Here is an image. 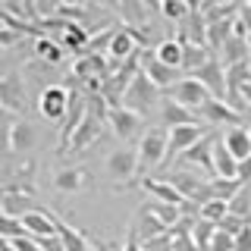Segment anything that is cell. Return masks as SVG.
Listing matches in <instances>:
<instances>
[{
    "label": "cell",
    "instance_id": "6da1fadb",
    "mask_svg": "<svg viewBox=\"0 0 251 251\" xmlns=\"http://www.w3.org/2000/svg\"><path fill=\"white\" fill-rule=\"evenodd\" d=\"M138 163L141 170H157V167H167V157H170V129L167 126H151L145 129V135L138 138Z\"/></svg>",
    "mask_w": 251,
    "mask_h": 251
},
{
    "label": "cell",
    "instance_id": "7a4b0ae2",
    "mask_svg": "<svg viewBox=\"0 0 251 251\" xmlns=\"http://www.w3.org/2000/svg\"><path fill=\"white\" fill-rule=\"evenodd\" d=\"M69 100H73V91L66 85H44L41 94H38V113L50 123H63L66 120Z\"/></svg>",
    "mask_w": 251,
    "mask_h": 251
},
{
    "label": "cell",
    "instance_id": "3957f363",
    "mask_svg": "<svg viewBox=\"0 0 251 251\" xmlns=\"http://www.w3.org/2000/svg\"><path fill=\"white\" fill-rule=\"evenodd\" d=\"M170 98L176 100V104H182V107H188V110H195V113H198V110L207 104V100H214V94H210L207 85L198 82L195 75H182V78H179V82L170 88Z\"/></svg>",
    "mask_w": 251,
    "mask_h": 251
},
{
    "label": "cell",
    "instance_id": "277c9868",
    "mask_svg": "<svg viewBox=\"0 0 251 251\" xmlns=\"http://www.w3.org/2000/svg\"><path fill=\"white\" fill-rule=\"evenodd\" d=\"M107 126L113 129V135L126 141L129 145L132 138H141L145 135V116L135 113V110H129V107H110V113H107Z\"/></svg>",
    "mask_w": 251,
    "mask_h": 251
},
{
    "label": "cell",
    "instance_id": "5b68a950",
    "mask_svg": "<svg viewBox=\"0 0 251 251\" xmlns=\"http://www.w3.org/2000/svg\"><path fill=\"white\" fill-rule=\"evenodd\" d=\"M157 85L148 78L145 73H138L135 78H132V85L126 88V94H123V104L120 107H129V110H135V113H141L145 116L148 110L154 107V100H157Z\"/></svg>",
    "mask_w": 251,
    "mask_h": 251
},
{
    "label": "cell",
    "instance_id": "8992f818",
    "mask_svg": "<svg viewBox=\"0 0 251 251\" xmlns=\"http://www.w3.org/2000/svg\"><path fill=\"white\" fill-rule=\"evenodd\" d=\"M135 173H141V163H138V151L135 148H116V151L107 154V176L116 179V182H129Z\"/></svg>",
    "mask_w": 251,
    "mask_h": 251
},
{
    "label": "cell",
    "instance_id": "52a82bcc",
    "mask_svg": "<svg viewBox=\"0 0 251 251\" xmlns=\"http://www.w3.org/2000/svg\"><path fill=\"white\" fill-rule=\"evenodd\" d=\"M204 138H207V126H204V123H192V126H176V129H170V157H167V163L173 160V157H185Z\"/></svg>",
    "mask_w": 251,
    "mask_h": 251
},
{
    "label": "cell",
    "instance_id": "ba28073f",
    "mask_svg": "<svg viewBox=\"0 0 251 251\" xmlns=\"http://www.w3.org/2000/svg\"><path fill=\"white\" fill-rule=\"evenodd\" d=\"M198 116H201L204 126H229V129H232V126H242V120H245L239 110L229 107L226 100H220V98L207 100V104L198 110Z\"/></svg>",
    "mask_w": 251,
    "mask_h": 251
},
{
    "label": "cell",
    "instance_id": "9c48e42d",
    "mask_svg": "<svg viewBox=\"0 0 251 251\" xmlns=\"http://www.w3.org/2000/svg\"><path fill=\"white\" fill-rule=\"evenodd\" d=\"M198 82L207 85V91L214 94V98L220 100H226V91H229V85H226V66H223V60L220 57H210L204 66L198 69V73H192Z\"/></svg>",
    "mask_w": 251,
    "mask_h": 251
},
{
    "label": "cell",
    "instance_id": "30bf717a",
    "mask_svg": "<svg viewBox=\"0 0 251 251\" xmlns=\"http://www.w3.org/2000/svg\"><path fill=\"white\" fill-rule=\"evenodd\" d=\"M138 50H141V31L138 28H126V31H116V38H113V44H110V60H113V66L120 69L126 60H132V57H138Z\"/></svg>",
    "mask_w": 251,
    "mask_h": 251
},
{
    "label": "cell",
    "instance_id": "8fae6325",
    "mask_svg": "<svg viewBox=\"0 0 251 251\" xmlns=\"http://www.w3.org/2000/svg\"><path fill=\"white\" fill-rule=\"evenodd\" d=\"M107 123V116H100V113H94V110L88 107V116H85V123L78 126V132L73 135V141H69V151L73 154H82V151H88V148L94 145V141L100 138V126Z\"/></svg>",
    "mask_w": 251,
    "mask_h": 251
},
{
    "label": "cell",
    "instance_id": "7c38bea8",
    "mask_svg": "<svg viewBox=\"0 0 251 251\" xmlns=\"http://www.w3.org/2000/svg\"><path fill=\"white\" fill-rule=\"evenodd\" d=\"M0 100H3L6 113H19V110H25V82H22L16 73L3 75V82H0Z\"/></svg>",
    "mask_w": 251,
    "mask_h": 251
},
{
    "label": "cell",
    "instance_id": "4fadbf2b",
    "mask_svg": "<svg viewBox=\"0 0 251 251\" xmlns=\"http://www.w3.org/2000/svg\"><path fill=\"white\" fill-rule=\"evenodd\" d=\"M35 141H38V135H35V126H31L28 120H16L10 126V132H6V148H10L13 154L31 151V148H35Z\"/></svg>",
    "mask_w": 251,
    "mask_h": 251
},
{
    "label": "cell",
    "instance_id": "5bb4252c",
    "mask_svg": "<svg viewBox=\"0 0 251 251\" xmlns=\"http://www.w3.org/2000/svg\"><path fill=\"white\" fill-rule=\"evenodd\" d=\"M220 138H223L226 151H229L239 163L251 157V129H245V126H232V129H226Z\"/></svg>",
    "mask_w": 251,
    "mask_h": 251
},
{
    "label": "cell",
    "instance_id": "9a60e30c",
    "mask_svg": "<svg viewBox=\"0 0 251 251\" xmlns=\"http://www.w3.org/2000/svg\"><path fill=\"white\" fill-rule=\"evenodd\" d=\"M141 188L151 195V201H167V204H176V207H185V204H188L182 198V192H179L170 179H145Z\"/></svg>",
    "mask_w": 251,
    "mask_h": 251
},
{
    "label": "cell",
    "instance_id": "2e32d148",
    "mask_svg": "<svg viewBox=\"0 0 251 251\" xmlns=\"http://www.w3.org/2000/svg\"><path fill=\"white\" fill-rule=\"evenodd\" d=\"M160 120L167 129H176V126H192V123H201V116L195 113V110H188L182 104H176V100H163V107H160Z\"/></svg>",
    "mask_w": 251,
    "mask_h": 251
},
{
    "label": "cell",
    "instance_id": "e0dca14e",
    "mask_svg": "<svg viewBox=\"0 0 251 251\" xmlns=\"http://www.w3.org/2000/svg\"><path fill=\"white\" fill-rule=\"evenodd\" d=\"M141 73L151 78L157 88H173V85L179 82V73H182V69H173V66H167V63H160L157 57H151V60H145Z\"/></svg>",
    "mask_w": 251,
    "mask_h": 251
},
{
    "label": "cell",
    "instance_id": "ac0fdd59",
    "mask_svg": "<svg viewBox=\"0 0 251 251\" xmlns=\"http://www.w3.org/2000/svg\"><path fill=\"white\" fill-rule=\"evenodd\" d=\"M170 182L182 192V198L185 201H198V195H201V188L207 179H201V173H188V170H173L170 173Z\"/></svg>",
    "mask_w": 251,
    "mask_h": 251
},
{
    "label": "cell",
    "instance_id": "d6986e66",
    "mask_svg": "<svg viewBox=\"0 0 251 251\" xmlns=\"http://www.w3.org/2000/svg\"><path fill=\"white\" fill-rule=\"evenodd\" d=\"M214 145H217V138H204L182 157V160L192 163V167H201L207 173V179H214Z\"/></svg>",
    "mask_w": 251,
    "mask_h": 251
},
{
    "label": "cell",
    "instance_id": "ffe728a7",
    "mask_svg": "<svg viewBox=\"0 0 251 251\" xmlns=\"http://www.w3.org/2000/svg\"><path fill=\"white\" fill-rule=\"evenodd\" d=\"M154 57L160 63H167L173 69H182V60H185V41L182 38H163L160 44H157Z\"/></svg>",
    "mask_w": 251,
    "mask_h": 251
},
{
    "label": "cell",
    "instance_id": "44dd1931",
    "mask_svg": "<svg viewBox=\"0 0 251 251\" xmlns=\"http://www.w3.org/2000/svg\"><path fill=\"white\" fill-rule=\"evenodd\" d=\"M214 176L217 179H239V160L226 151L223 138H217V145H214Z\"/></svg>",
    "mask_w": 251,
    "mask_h": 251
},
{
    "label": "cell",
    "instance_id": "7402d4cb",
    "mask_svg": "<svg viewBox=\"0 0 251 251\" xmlns=\"http://www.w3.org/2000/svg\"><path fill=\"white\" fill-rule=\"evenodd\" d=\"M53 188L63 195H75L85 188V170H75V167H63L53 173Z\"/></svg>",
    "mask_w": 251,
    "mask_h": 251
},
{
    "label": "cell",
    "instance_id": "603a6c76",
    "mask_svg": "<svg viewBox=\"0 0 251 251\" xmlns=\"http://www.w3.org/2000/svg\"><path fill=\"white\" fill-rule=\"evenodd\" d=\"M35 57L47 63V66H57V63H63V57H66V50H63V44L57 41V38H35Z\"/></svg>",
    "mask_w": 251,
    "mask_h": 251
},
{
    "label": "cell",
    "instance_id": "cb8c5ba5",
    "mask_svg": "<svg viewBox=\"0 0 251 251\" xmlns=\"http://www.w3.org/2000/svg\"><path fill=\"white\" fill-rule=\"evenodd\" d=\"M132 229H135V235H141V239H157V235H167L170 229H167V226H163L160 223V220H157L154 214H151V210H148L145 207V204H141V214H138V223L135 226H132Z\"/></svg>",
    "mask_w": 251,
    "mask_h": 251
},
{
    "label": "cell",
    "instance_id": "d4e9b609",
    "mask_svg": "<svg viewBox=\"0 0 251 251\" xmlns=\"http://www.w3.org/2000/svg\"><path fill=\"white\" fill-rule=\"evenodd\" d=\"M145 207L151 210V214L160 220V223L167 226V229H173V226H176L179 220H182V207H176V204H167V201H148Z\"/></svg>",
    "mask_w": 251,
    "mask_h": 251
},
{
    "label": "cell",
    "instance_id": "484cf974",
    "mask_svg": "<svg viewBox=\"0 0 251 251\" xmlns=\"http://www.w3.org/2000/svg\"><path fill=\"white\" fill-rule=\"evenodd\" d=\"M207 60H210L207 44H185V60H182V69H185L188 75H192V73H198V69H201Z\"/></svg>",
    "mask_w": 251,
    "mask_h": 251
},
{
    "label": "cell",
    "instance_id": "4316f807",
    "mask_svg": "<svg viewBox=\"0 0 251 251\" xmlns=\"http://www.w3.org/2000/svg\"><path fill=\"white\" fill-rule=\"evenodd\" d=\"M229 214L251 220V182H242V188L235 192V198L229 201Z\"/></svg>",
    "mask_w": 251,
    "mask_h": 251
},
{
    "label": "cell",
    "instance_id": "83f0119b",
    "mask_svg": "<svg viewBox=\"0 0 251 251\" xmlns=\"http://www.w3.org/2000/svg\"><path fill=\"white\" fill-rule=\"evenodd\" d=\"M198 217L201 220H207V223H223V220L226 217H229V201H207V204H201V207H198Z\"/></svg>",
    "mask_w": 251,
    "mask_h": 251
},
{
    "label": "cell",
    "instance_id": "f1b7e54d",
    "mask_svg": "<svg viewBox=\"0 0 251 251\" xmlns=\"http://www.w3.org/2000/svg\"><path fill=\"white\" fill-rule=\"evenodd\" d=\"M217 229H220L217 223H207V220L198 217V223H195V229H192V239L198 242V248H210V242H214Z\"/></svg>",
    "mask_w": 251,
    "mask_h": 251
},
{
    "label": "cell",
    "instance_id": "f546056e",
    "mask_svg": "<svg viewBox=\"0 0 251 251\" xmlns=\"http://www.w3.org/2000/svg\"><path fill=\"white\" fill-rule=\"evenodd\" d=\"M3 245L10 251H44L41 248V239L35 235H19V239H3Z\"/></svg>",
    "mask_w": 251,
    "mask_h": 251
},
{
    "label": "cell",
    "instance_id": "4dcf8cb0",
    "mask_svg": "<svg viewBox=\"0 0 251 251\" xmlns=\"http://www.w3.org/2000/svg\"><path fill=\"white\" fill-rule=\"evenodd\" d=\"M19 235H28L22 217H3V239H19Z\"/></svg>",
    "mask_w": 251,
    "mask_h": 251
},
{
    "label": "cell",
    "instance_id": "1f68e13d",
    "mask_svg": "<svg viewBox=\"0 0 251 251\" xmlns=\"http://www.w3.org/2000/svg\"><path fill=\"white\" fill-rule=\"evenodd\" d=\"M245 226H248V220H242V217L229 214V217L223 220V223H220V229H223V232H229V235H239L242 229H245Z\"/></svg>",
    "mask_w": 251,
    "mask_h": 251
},
{
    "label": "cell",
    "instance_id": "d6a6232c",
    "mask_svg": "<svg viewBox=\"0 0 251 251\" xmlns=\"http://www.w3.org/2000/svg\"><path fill=\"white\" fill-rule=\"evenodd\" d=\"M19 38H22L19 28H6V25H3V31H0V47H3V50H10V47L19 41Z\"/></svg>",
    "mask_w": 251,
    "mask_h": 251
},
{
    "label": "cell",
    "instance_id": "836d02e7",
    "mask_svg": "<svg viewBox=\"0 0 251 251\" xmlns=\"http://www.w3.org/2000/svg\"><path fill=\"white\" fill-rule=\"evenodd\" d=\"M235 251H251V223L235 235Z\"/></svg>",
    "mask_w": 251,
    "mask_h": 251
},
{
    "label": "cell",
    "instance_id": "e575fe53",
    "mask_svg": "<svg viewBox=\"0 0 251 251\" xmlns=\"http://www.w3.org/2000/svg\"><path fill=\"white\" fill-rule=\"evenodd\" d=\"M41 248H44V251H69L66 245H63L60 235H53V239H41Z\"/></svg>",
    "mask_w": 251,
    "mask_h": 251
},
{
    "label": "cell",
    "instance_id": "d590c367",
    "mask_svg": "<svg viewBox=\"0 0 251 251\" xmlns=\"http://www.w3.org/2000/svg\"><path fill=\"white\" fill-rule=\"evenodd\" d=\"M239 182H251V157L239 163Z\"/></svg>",
    "mask_w": 251,
    "mask_h": 251
},
{
    "label": "cell",
    "instance_id": "8d00e7d4",
    "mask_svg": "<svg viewBox=\"0 0 251 251\" xmlns=\"http://www.w3.org/2000/svg\"><path fill=\"white\" fill-rule=\"evenodd\" d=\"M242 98H245V104L251 107V82H245V85H242Z\"/></svg>",
    "mask_w": 251,
    "mask_h": 251
}]
</instances>
